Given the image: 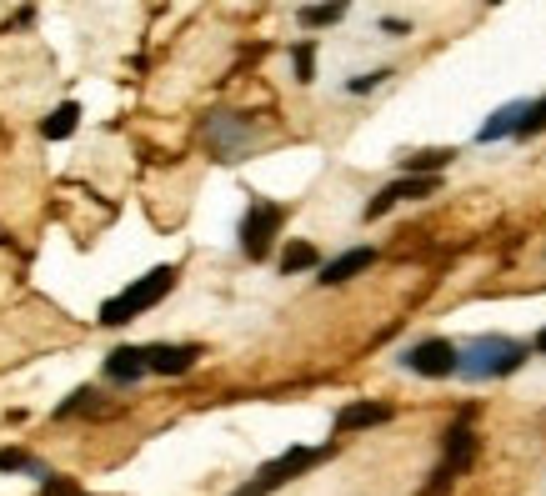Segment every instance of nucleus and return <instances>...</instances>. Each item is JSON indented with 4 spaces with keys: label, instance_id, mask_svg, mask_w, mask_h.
I'll use <instances>...</instances> for the list:
<instances>
[{
    "label": "nucleus",
    "instance_id": "1",
    "mask_svg": "<svg viewBox=\"0 0 546 496\" xmlns=\"http://www.w3.org/2000/svg\"><path fill=\"white\" fill-rule=\"evenodd\" d=\"M526 356H531L526 341H511V336H476V341L461 346V366H456V376H461V381H496V376L521 371Z\"/></svg>",
    "mask_w": 546,
    "mask_h": 496
},
{
    "label": "nucleus",
    "instance_id": "2",
    "mask_svg": "<svg viewBox=\"0 0 546 496\" xmlns=\"http://www.w3.org/2000/svg\"><path fill=\"white\" fill-rule=\"evenodd\" d=\"M176 266H156V271H146L141 281H131L121 296H111L106 306H101V326H126V321H136V316H146L151 306H161L171 291H176Z\"/></svg>",
    "mask_w": 546,
    "mask_h": 496
},
{
    "label": "nucleus",
    "instance_id": "3",
    "mask_svg": "<svg viewBox=\"0 0 546 496\" xmlns=\"http://www.w3.org/2000/svg\"><path fill=\"white\" fill-rule=\"evenodd\" d=\"M331 446H291V451H281L276 461H266L241 491H231V496H271V491H281L286 481H296V476H306L321 456H326Z\"/></svg>",
    "mask_w": 546,
    "mask_h": 496
},
{
    "label": "nucleus",
    "instance_id": "4",
    "mask_svg": "<svg viewBox=\"0 0 546 496\" xmlns=\"http://www.w3.org/2000/svg\"><path fill=\"white\" fill-rule=\"evenodd\" d=\"M251 141H256V121L251 116H241V111L206 116V146H211L216 161H241L251 151Z\"/></svg>",
    "mask_w": 546,
    "mask_h": 496
},
{
    "label": "nucleus",
    "instance_id": "5",
    "mask_svg": "<svg viewBox=\"0 0 546 496\" xmlns=\"http://www.w3.org/2000/svg\"><path fill=\"white\" fill-rule=\"evenodd\" d=\"M476 431H471V421L461 416L451 431H446V451H441V461H436V471H431V486H426V496H436V491H446L471 461H476Z\"/></svg>",
    "mask_w": 546,
    "mask_h": 496
},
{
    "label": "nucleus",
    "instance_id": "6",
    "mask_svg": "<svg viewBox=\"0 0 546 496\" xmlns=\"http://www.w3.org/2000/svg\"><path fill=\"white\" fill-rule=\"evenodd\" d=\"M281 221H286V206H276V201H261V196H256V201L246 206V216H241V251H246L251 261L271 256V241H276Z\"/></svg>",
    "mask_w": 546,
    "mask_h": 496
},
{
    "label": "nucleus",
    "instance_id": "7",
    "mask_svg": "<svg viewBox=\"0 0 546 496\" xmlns=\"http://www.w3.org/2000/svg\"><path fill=\"white\" fill-rule=\"evenodd\" d=\"M401 366L416 371V376H426V381H446V376H456V366H461V346H451L446 336H426V341H416V346L401 356Z\"/></svg>",
    "mask_w": 546,
    "mask_h": 496
},
{
    "label": "nucleus",
    "instance_id": "8",
    "mask_svg": "<svg viewBox=\"0 0 546 496\" xmlns=\"http://www.w3.org/2000/svg\"><path fill=\"white\" fill-rule=\"evenodd\" d=\"M441 191V176H411V171H401L391 186H381L371 201H366V221H381L391 206H401V201H426V196H436Z\"/></svg>",
    "mask_w": 546,
    "mask_h": 496
},
{
    "label": "nucleus",
    "instance_id": "9",
    "mask_svg": "<svg viewBox=\"0 0 546 496\" xmlns=\"http://www.w3.org/2000/svg\"><path fill=\"white\" fill-rule=\"evenodd\" d=\"M146 361H151L156 376H186L201 361V346H191V341H156V346H146Z\"/></svg>",
    "mask_w": 546,
    "mask_h": 496
},
{
    "label": "nucleus",
    "instance_id": "10",
    "mask_svg": "<svg viewBox=\"0 0 546 496\" xmlns=\"http://www.w3.org/2000/svg\"><path fill=\"white\" fill-rule=\"evenodd\" d=\"M376 266V251L371 246H351V251H341L336 261H326L321 271H316V281L321 286H346L351 276H361V271H371Z\"/></svg>",
    "mask_w": 546,
    "mask_h": 496
},
{
    "label": "nucleus",
    "instance_id": "11",
    "mask_svg": "<svg viewBox=\"0 0 546 496\" xmlns=\"http://www.w3.org/2000/svg\"><path fill=\"white\" fill-rule=\"evenodd\" d=\"M521 116H526V101H506V106H496V111L481 121V131H476V146H496V141L516 136Z\"/></svg>",
    "mask_w": 546,
    "mask_h": 496
},
{
    "label": "nucleus",
    "instance_id": "12",
    "mask_svg": "<svg viewBox=\"0 0 546 496\" xmlns=\"http://www.w3.org/2000/svg\"><path fill=\"white\" fill-rule=\"evenodd\" d=\"M146 371H151L146 346H116V351L106 356V376H111V381H121V386H136Z\"/></svg>",
    "mask_w": 546,
    "mask_h": 496
},
{
    "label": "nucleus",
    "instance_id": "13",
    "mask_svg": "<svg viewBox=\"0 0 546 496\" xmlns=\"http://www.w3.org/2000/svg\"><path fill=\"white\" fill-rule=\"evenodd\" d=\"M381 421H391V406H386V401H351V406L336 411V431H341V436H346V431L381 426Z\"/></svg>",
    "mask_w": 546,
    "mask_h": 496
},
{
    "label": "nucleus",
    "instance_id": "14",
    "mask_svg": "<svg viewBox=\"0 0 546 496\" xmlns=\"http://www.w3.org/2000/svg\"><path fill=\"white\" fill-rule=\"evenodd\" d=\"M346 11H351V0H321V6H301L296 21H301L306 31H316V26H336Z\"/></svg>",
    "mask_w": 546,
    "mask_h": 496
},
{
    "label": "nucleus",
    "instance_id": "15",
    "mask_svg": "<svg viewBox=\"0 0 546 496\" xmlns=\"http://www.w3.org/2000/svg\"><path fill=\"white\" fill-rule=\"evenodd\" d=\"M301 271H321V256L311 241H291L281 251V276H301Z\"/></svg>",
    "mask_w": 546,
    "mask_h": 496
},
{
    "label": "nucleus",
    "instance_id": "16",
    "mask_svg": "<svg viewBox=\"0 0 546 496\" xmlns=\"http://www.w3.org/2000/svg\"><path fill=\"white\" fill-rule=\"evenodd\" d=\"M76 121H81V106H76V101H61V106L46 116L41 136H46V141H66V136L76 131Z\"/></svg>",
    "mask_w": 546,
    "mask_h": 496
},
{
    "label": "nucleus",
    "instance_id": "17",
    "mask_svg": "<svg viewBox=\"0 0 546 496\" xmlns=\"http://www.w3.org/2000/svg\"><path fill=\"white\" fill-rule=\"evenodd\" d=\"M456 161V151L446 146V151H416V156H401V171H411V176H436V171H446Z\"/></svg>",
    "mask_w": 546,
    "mask_h": 496
},
{
    "label": "nucleus",
    "instance_id": "18",
    "mask_svg": "<svg viewBox=\"0 0 546 496\" xmlns=\"http://www.w3.org/2000/svg\"><path fill=\"white\" fill-rule=\"evenodd\" d=\"M0 471H26V476H36V481L51 476V471H46L36 456H26V451H0Z\"/></svg>",
    "mask_w": 546,
    "mask_h": 496
},
{
    "label": "nucleus",
    "instance_id": "19",
    "mask_svg": "<svg viewBox=\"0 0 546 496\" xmlns=\"http://www.w3.org/2000/svg\"><path fill=\"white\" fill-rule=\"evenodd\" d=\"M291 66H296V81L311 86V81H316V41H301V46L291 51Z\"/></svg>",
    "mask_w": 546,
    "mask_h": 496
},
{
    "label": "nucleus",
    "instance_id": "20",
    "mask_svg": "<svg viewBox=\"0 0 546 496\" xmlns=\"http://www.w3.org/2000/svg\"><path fill=\"white\" fill-rule=\"evenodd\" d=\"M536 131H546V96H541V101H526V116H521V126H516V141H531Z\"/></svg>",
    "mask_w": 546,
    "mask_h": 496
},
{
    "label": "nucleus",
    "instance_id": "21",
    "mask_svg": "<svg viewBox=\"0 0 546 496\" xmlns=\"http://www.w3.org/2000/svg\"><path fill=\"white\" fill-rule=\"evenodd\" d=\"M386 81H391V66L366 71V76H351V81H346V91H351V96H371V91H376V86H386Z\"/></svg>",
    "mask_w": 546,
    "mask_h": 496
},
{
    "label": "nucleus",
    "instance_id": "22",
    "mask_svg": "<svg viewBox=\"0 0 546 496\" xmlns=\"http://www.w3.org/2000/svg\"><path fill=\"white\" fill-rule=\"evenodd\" d=\"M76 411H96V391L91 386H81V391H71L61 406H56V416L66 421V416H76Z\"/></svg>",
    "mask_w": 546,
    "mask_h": 496
},
{
    "label": "nucleus",
    "instance_id": "23",
    "mask_svg": "<svg viewBox=\"0 0 546 496\" xmlns=\"http://www.w3.org/2000/svg\"><path fill=\"white\" fill-rule=\"evenodd\" d=\"M41 496H86V491H76L71 481H56V476H46V481H41Z\"/></svg>",
    "mask_w": 546,
    "mask_h": 496
},
{
    "label": "nucleus",
    "instance_id": "24",
    "mask_svg": "<svg viewBox=\"0 0 546 496\" xmlns=\"http://www.w3.org/2000/svg\"><path fill=\"white\" fill-rule=\"evenodd\" d=\"M381 31H386V36H411V21H396V16H386V21H381Z\"/></svg>",
    "mask_w": 546,
    "mask_h": 496
},
{
    "label": "nucleus",
    "instance_id": "25",
    "mask_svg": "<svg viewBox=\"0 0 546 496\" xmlns=\"http://www.w3.org/2000/svg\"><path fill=\"white\" fill-rule=\"evenodd\" d=\"M531 351H536V356H546V326L536 331V341H531Z\"/></svg>",
    "mask_w": 546,
    "mask_h": 496
},
{
    "label": "nucleus",
    "instance_id": "26",
    "mask_svg": "<svg viewBox=\"0 0 546 496\" xmlns=\"http://www.w3.org/2000/svg\"><path fill=\"white\" fill-rule=\"evenodd\" d=\"M486 6H496V0H486Z\"/></svg>",
    "mask_w": 546,
    "mask_h": 496
}]
</instances>
